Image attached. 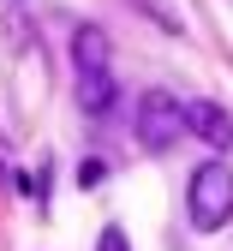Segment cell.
<instances>
[{
    "instance_id": "cell-5",
    "label": "cell",
    "mask_w": 233,
    "mask_h": 251,
    "mask_svg": "<svg viewBox=\"0 0 233 251\" xmlns=\"http://www.w3.org/2000/svg\"><path fill=\"white\" fill-rule=\"evenodd\" d=\"M78 108L102 120V114L114 108V78H108V72H84V78H78Z\"/></svg>"
},
{
    "instance_id": "cell-4",
    "label": "cell",
    "mask_w": 233,
    "mask_h": 251,
    "mask_svg": "<svg viewBox=\"0 0 233 251\" xmlns=\"http://www.w3.org/2000/svg\"><path fill=\"white\" fill-rule=\"evenodd\" d=\"M72 60H78V78L84 72H108V36L96 24H84L78 36H72Z\"/></svg>"
},
{
    "instance_id": "cell-8",
    "label": "cell",
    "mask_w": 233,
    "mask_h": 251,
    "mask_svg": "<svg viewBox=\"0 0 233 251\" xmlns=\"http://www.w3.org/2000/svg\"><path fill=\"white\" fill-rule=\"evenodd\" d=\"M96 251H131V245H126V227H102V239H96Z\"/></svg>"
},
{
    "instance_id": "cell-3",
    "label": "cell",
    "mask_w": 233,
    "mask_h": 251,
    "mask_svg": "<svg viewBox=\"0 0 233 251\" xmlns=\"http://www.w3.org/2000/svg\"><path fill=\"white\" fill-rule=\"evenodd\" d=\"M185 120H191V138H204L209 150H233V114L221 102H185Z\"/></svg>"
},
{
    "instance_id": "cell-1",
    "label": "cell",
    "mask_w": 233,
    "mask_h": 251,
    "mask_svg": "<svg viewBox=\"0 0 233 251\" xmlns=\"http://www.w3.org/2000/svg\"><path fill=\"white\" fill-rule=\"evenodd\" d=\"M185 209H191V227H197V233H221V227L233 222V168H227V162L191 168Z\"/></svg>"
},
{
    "instance_id": "cell-7",
    "label": "cell",
    "mask_w": 233,
    "mask_h": 251,
    "mask_svg": "<svg viewBox=\"0 0 233 251\" xmlns=\"http://www.w3.org/2000/svg\"><path fill=\"white\" fill-rule=\"evenodd\" d=\"M102 179H108V162H102V155H84V162H78V185H84V192H96Z\"/></svg>"
},
{
    "instance_id": "cell-2",
    "label": "cell",
    "mask_w": 233,
    "mask_h": 251,
    "mask_svg": "<svg viewBox=\"0 0 233 251\" xmlns=\"http://www.w3.org/2000/svg\"><path fill=\"white\" fill-rule=\"evenodd\" d=\"M185 132H191L185 102L168 96V90H144V102H138V144H144L150 155H168Z\"/></svg>"
},
{
    "instance_id": "cell-6",
    "label": "cell",
    "mask_w": 233,
    "mask_h": 251,
    "mask_svg": "<svg viewBox=\"0 0 233 251\" xmlns=\"http://www.w3.org/2000/svg\"><path fill=\"white\" fill-rule=\"evenodd\" d=\"M131 6H138V12H150L161 30H168V36H185V18L174 12V0H131Z\"/></svg>"
}]
</instances>
